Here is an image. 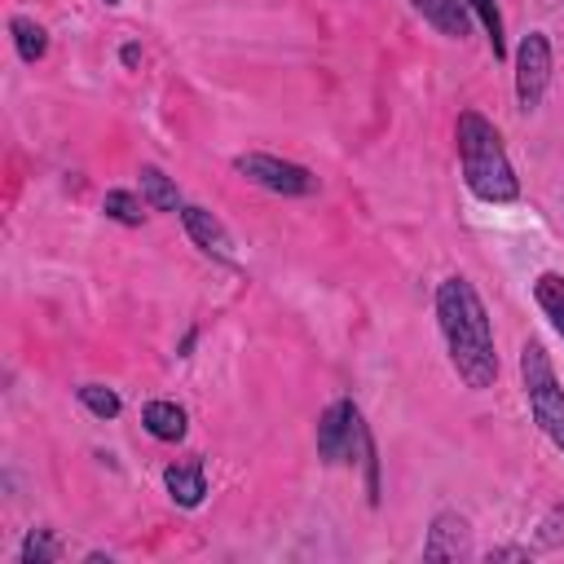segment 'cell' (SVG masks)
<instances>
[{"label": "cell", "instance_id": "obj_1", "mask_svg": "<svg viewBox=\"0 0 564 564\" xmlns=\"http://www.w3.org/2000/svg\"><path fill=\"white\" fill-rule=\"evenodd\" d=\"M436 317L449 344V361L467 388H489L498 379V352L489 335L485 304L467 278H445L436 291Z\"/></svg>", "mask_w": 564, "mask_h": 564}, {"label": "cell", "instance_id": "obj_2", "mask_svg": "<svg viewBox=\"0 0 564 564\" xmlns=\"http://www.w3.org/2000/svg\"><path fill=\"white\" fill-rule=\"evenodd\" d=\"M458 159H463V176L471 185L476 198L485 203H511L520 194V181L511 172V159L502 150V137L498 128L476 115V110H463L458 115Z\"/></svg>", "mask_w": 564, "mask_h": 564}, {"label": "cell", "instance_id": "obj_3", "mask_svg": "<svg viewBox=\"0 0 564 564\" xmlns=\"http://www.w3.org/2000/svg\"><path fill=\"white\" fill-rule=\"evenodd\" d=\"M520 375H524V392H529V410L542 423V432L564 449V388L555 383V370L546 361L542 344H524L520 352Z\"/></svg>", "mask_w": 564, "mask_h": 564}, {"label": "cell", "instance_id": "obj_4", "mask_svg": "<svg viewBox=\"0 0 564 564\" xmlns=\"http://www.w3.org/2000/svg\"><path fill=\"white\" fill-rule=\"evenodd\" d=\"M357 445H366V427H361V419H357V405H352V401H335V405L322 414V423H317V454H322L326 463H339V458H348Z\"/></svg>", "mask_w": 564, "mask_h": 564}, {"label": "cell", "instance_id": "obj_5", "mask_svg": "<svg viewBox=\"0 0 564 564\" xmlns=\"http://www.w3.org/2000/svg\"><path fill=\"white\" fill-rule=\"evenodd\" d=\"M546 79H551V44H546V35L529 31L520 44V57H516V97L524 110H533L542 101Z\"/></svg>", "mask_w": 564, "mask_h": 564}, {"label": "cell", "instance_id": "obj_6", "mask_svg": "<svg viewBox=\"0 0 564 564\" xmlns=\"http://www.w3.org/2000/svg\"><path fill=\"white\" fill-rule=\"evenodd\" d=\"M234 167H238L242 176H251L256 185L273 189V194H313V185H317L300 163H282V159H273V154H242Z\"/></svg>", "mask_w": 564, "mask_h": 564}, {"label": "cell", "instance_id": "obj_7", "mask_svg": "<svg viewBox=\"0 0 564 564\" xmlns=\"http://www.w3.org/2000/svg\"><path fill=\"white\" fill-rule=\"evenodd\" d=\"M467 551H471V542H467V520H463V516H436L423 555H427V560H458V555H467Z\"/></svg>", "mask_w": 564, "mask_h": 564}, {"label": "cell", "instance_id": "obj_8", "mask_svg": "<svg viewBox=\"0 0 564 564\" xmlns=\"http://www.w3.org/2000/svg\"><path fill=\"white\" fill-rule=\"evenodd\" d=\"M181 216H185V229L194 234V242H198L203 251H216L220 260H229V247H234V242H229L225 225H220L212 212H203V207H185Z\"/></svg>", "mask_w": 564, "mask_h": 564}, {"label": "cell", "instance_id": "obj_9", "mask_svg": "<svg viewBox=\"0 0 564 564\" xmlns=\"http://www.w3.org/2000/svg\"><path fill=\"white\" fill-rule=\"evenodd\" d=\"M167 494L181 502V507H198L203 502V494H207V485H203V463L198 458H189V463H181V467H167Z\"/></svg>", "mask_w": 564, "mask_h": 564}, {"label": "cell", "instance_id": "obj_10", "mask_svg": "<svg viewBox=\"0 0 564 564\" xmlns=\"http://www.w3.org/2000/svg\"><path fill=\"white\" fill-rule=\"evenodd\" d=\"M141 423H145V432L159 436V441H181V436H185V410L172 405V401H150L145 414H141Z\"/></svg>", "mask_w": 564, "mask_h": 564}, {"label": "cell", "instance_id": "obj_11", "mask_svg": "<svg viewBox=\"0 0 564 564\" xmlns=\"http://www.w3.org/2000/svg\"><path fill=\"white\" fill-rule=\"evenodd\" d=\"M423 9V18L432 26H441L445 35H467V0H414Z\"/></svg>", "mask_w": 564, "mask_h": 564}, {"label": "cell", "instance_id": "obj_12", "mask_svg": "<svg viewBox=\"0 0 564 564\" xmlns=\"http://www.w3.org/2000/svg\"><path fill=\"white\" fill-rule=\"evenodd\" d=\"M533 295H538V308L551 317V326L564 335V278L560 273H542L538 286H533Z\"/></svg>", "mask_w": 564, "mask_h": 564}, {"label": "cell", "instance_id": "obj_13", "mask_svg": "<svg viewBox=\"0 0 564 564\" xmlns=\"http://www.w3.org/2000/svg\"><path fill=\"white\" fill-rule=\"evenodd\" d=\"M141 189H145V203L150 207H159V212H176V189H172V181L159 172V167H141Z\"/></svg>", "mask_w": 564, "mask_h": 564}, {"label": "cell", "instance_id": "obj_14", "mask_svg": "<svg viewBox=\"0 0 564 564\" xmlns=\"http://www.w3.org/2000/svg\"><path fill=\"white\" fill-rule=\"evenodd\" d=\"M13 35H18V53H22V62H40V57H44V48H48L44 26H35L31 18H13Z\"/></svg>", "mask_w": 564, "mask_h": 564}, {"label": "cell", "instance_id": "obj_15", "mask_svg": "<svg viewBox=\"0 0 564 564\" xmlns=\"http://www.w3.org/2000/svg\"><path fill=\"white\" fill-rule=\"evenodd\" d=\"M101 207H106V216H115V220H123V225H141V216H145L141 203H137L128 189H110Z\"/></svg>", "mask_w": 564, "mask_h": 564}, {"label": "cell", "instance_id": "obj_16", "mask_svg": "<svg viewBox=\"0 0 564 564\" xmlns=\"http://www.w3.org/2000/svg\"><path fill=\"white\" fill-rule=\"evenodd\" d=\"M79 401H84L97 419H115V414H119V397H115L110 388H101V383H84V388H79Z\"/></svg>", "mask_w": 564, "mask_h": 564}, {"label": "cell", "instance_id": "obj_17", "mask_svg": "<svg viewBox=\"0 0 564 564\" xmlns=\"http://www.w3.org/2000/svg\"><path fill=\"white\" fill-rule=\"evenodd\" d=\"M53 555H57L53 533H48V529H31L26 542H22V560H26V564H48Z\"/></svg>", "mask_w": 564, "mask_h": 564}, {"label": "cell", "instance_id": "obj_18", "mask_svg": "<svg viewBox=\"0 0 564 564\" xmlns=\"http://www.w3.org/2000/svg\"><path fill=\"white\" fill-rule=\"evenodd\" d=\"M476 13H480V22H485V31H489V44H494V57H502V18H498V4L494 0H467Z\"/></svg>", "mask_w": 564, "mask_h": 564}, {"label": "cell", "instance_id": "obj_19", "mask_svg": "<svg viewBox=\"0 0 564 564\" xmlns=\"http://www.w3.org/2000/svg\"><path fill=\"white\" fill-rule=\"evenodd\" d=\"M137 62H141V48H137V44H128V48H123V66H137Z\"/></svg>", "mask_w": 564, "mask_h": 564}, {"label": "cell", "instance_id": "obj_20", "mask_svg": "<svg viewBox=\"0 0 564 564\" xmlns=\"http://www.w3.org/2000/svg\"><path fill=\"white\" fill-rule=\"evenodd\" d=\"M106 4H119V0H106Z\"/></svg>", "mask_w": 564, "mask_h": 564}]
</instances>
